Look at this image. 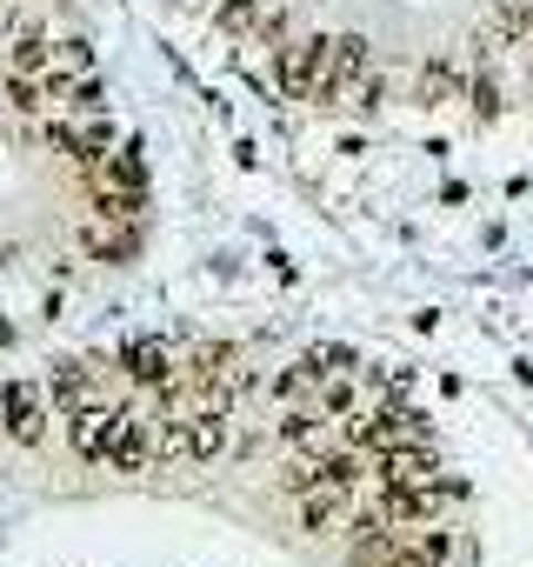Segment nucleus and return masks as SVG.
Returning a JSON list of instances; mask_svg holds the SVG:
<instances>
[{
    "label": "nucleus",
    "instance_id": "f257e3e1",
    "mask_svg": "<svg viewBox=\"0 0 533 567\" xmlns=\"http://www.w3.org/2000/svg\"><path fill=\"white\" fill-rule=\"evenodd\" d=\"M347 434H354V447H374V454H387V447H427L433 441L427 421L414 408H400V401H380L367 414H347Z\"/></svg>",
    "mask_w": 533,
    "mask_h": 567
},
{
    "label": "nucleus",
    "instance_id": "f03ea898",
    "mask_svg": "<svg viewBox=\"0 0 533 567\" xmlns=\"http://www.w3.org/2000/svg\"><path fill=\"white\" fill-rule=\"evenodd\" d=\"M220 441H227V414H220V408H200V414H187V421L167 414L160 434H154V454H167V461H213Z\"/></svg>",
    "mask_w": 533,
    "mask_h": 567
},
{
    "label": "nucleus",
    "instance_id": "7ed1b4c3",
    "mask_svg": "<svg viewBox=\"0 0 533 567\" xmlns=\"http://www.w3.org/2000/svg\"><path fill=\"white\" fill-rule=\"evenodd\" d=\"M367 74H374V48H367L360 34H341V41H327V61H321L314 101H321V107H334V101H347Z\"/></svg>",
    "mask_w": 533,
    "mask_h": 567
},
{
    "label": "nucleus",
    "instance_id": "20e7f679",
    "mask_svg": "<svg viewBox=\"0 0 533 567\" xmlns=\"http://www.w3.org/2000/svg\"><path fill=\"white\" fill-rule=\"evenodd\" d=\"M0 414H8V434H14L21 447H41V441H48V388L8 381V394H0Z\"/></svg>",
    "mask_w": 533,
    "mask_h": 567
},
{
    "label": "nucleus",
    "instance_id": "39448f33",
    "mask_svg": "<svg viewBox=\"0 0 533 567\" xmlns=\"http://www.w3.org/2000/svg\"><path fill=\"white\" fill-rule=\"evenodd\" d=\"M101 461L121 467V474H140V467L154 461V434H147V421L114 414V427H107V441H101Z\"/></svg>",
    "mask_w": 533,
    "mask_h": 567
},
{
    "label": "nucleus",
    "instance_id": "423d86ee",
    "mask_svg": "<svg viewBox=\"0 0 533 567\" xmlns=\"http://www.w3.org/2000/svg\"><path fill=\"white\" fill-rule=\"evenodd\" d=\"M321 61H327V41H294V48L274 61V81H281V94H288V101H314Z\"/></svg>",
    "mask_w": 533,
    "mask_h": 567
},
{
    "label": "nucleus",
    "instance_id": "0eeeda50",
    "mask_svg": "<svg viewBox=\"0 0 533 567\" xmlns=\"http://www.w3.org/2000/svg\"><path fill=\"white\" fill-rule=\"evenodd\" d=\"M121 368H127V381H134V388H174V341L140 334V341H127Z\"/></svg>",
    "mask_w": 533,
    "mask_h": 567
},
{
    "label": "nucleus",
    "instance_id": "6e6552de",
    "mask_svg": "<svg viewBox=\"0 0 533 567\" xmlns=\"http://www.w3.org/2000/svg\"><path fill=\"white\" fill-rule=\"evenodd\" d=\"M94 194H127V200H147V167H140V154L134 147H114L94 174H81Z\"/></svg>",
    "mask_w": 533,
    "mask_h": 567
},
{
    "label": "nucleus",
    "instance_id": "1a4fd4ad",
    "mask_svg": "<svg viewBox=\"0 0 533 567\" xmlns=\"http://www.w3.org/2000/svg\"><path fill=\"white\" fill-rule=\"evenodd\" d=\"M433 481H440V467H433L427 447H387L380 454V494H394V487H433Z\"/></svg>",
    "mask_w": 533,
    "mask_h": 567
},
{
    "label": "nucleus",
    "instance_id": "9d476101",
    "mask_svg": "<svg viewBox=\"0 0 533 567\" xmlns=\"http://www.w3.org/2000/svg\"><path fill=\"white\" fill-rule=\"evenodd\" d=\"M281 447H294V454H334V421L321 408H294L281 421Z\"/></svg>",
    "mask_w": 533,
    "mask_h": 567
},
{
    "label": "nucleus",
    "instance_id": "9b49d317",
    "mask_svg": "<svg viewBox=\"0 0 533 567\" xmlns=\"http://www.w3.org/2000/svg\"><path fill=\"white\" fill-rule=\"evenodd\" d=\"M94 401V374L81 368V361H61L54 374H48V408H61V414H81Z\"/></svg>",
    "mask_w": 533,
    "mask_h": 567
},
{
    "label": "nucleus",
    "instance_id": "f8f14e48",
    "mask_svg": "<svg viewBox=\"0 0 533 567\" xmlns=\"http://www.w3.org/2000/svg\"><path fill=\"white\" fill-rule=\"evenodd\" d=\"M48 68H54V34H41V28L14 34V48H8V74H48Z\"/></svg>",
    "mask_w": 533,
    "mask_h": 567
},
{
    "label": "nucleus",
    "instance_id": "ddd939ff",
    "mask_svg": "<svg viewBox=\"0 0 533 567\" xmlns=\"http://www.w3.org/2000/svg\"><path fill=\"white\" fill-rule=\"evenodd\" d=\"M526 34H533V0H500L493 21H487V41H493V48H513V41H526Z\"/></svg>",
    "mask_w": 533,
    "mask_h": 567
},
{
    "label": "nucleus",
    "instance_id": "4468645a",
    "mask_svg": "<svg viewBox=\"0 0 533 567\" xmlns=\"http://www.w3.org/2000/svg\"><path fill=\"white\" fill-rule=\"evenodd\" d=\"M67 421H74V427H67V434H74V454L101 461V441H107V427H114V408H94V401H87V408L67 414Z\"/></svg>",
    "mask_w": 533,
    "mask_h": 567
},
{
    "label": "nucleus",
    "instance_id": "2eb2a0df",
    "mask_svg": "<svg viewBox=\"0 0 533 567\" xmlns=\"http://www.w3.org/2000/svg\"><path fill=\"white\" fill-rule=\"evenodd\" d=\"M460 101V61H427L420 68V107H447Z\"/></svg>",
    "mask_w": 533,
    "mask_h": 567
},
{
    "label": "nucleus",
    "instance_id": "dca6fc26",
    "mask_svg": "<svg viewBox=\"0 0 533 567\" xmlns=\"http://www.w3.org/2000/svg\"><path fill=\"white\" fill-rule=\"evenodd\" d=\"M347 501H354V494H341V487H307V494H301V520H307L314 534H327V527L347 514Z\"/></svg>",
    "mask_w": 533,
    "mask_h": 567
},
{
    "label": "nucleus",
    "instance_id": "f3484780",
    "mask_svg": "<svg viewBox=\"0 0 533 567\" xmlns=\"http://www.w3.org/2000/svg\"><path fill=\"white\" fill-rule=\"evenodd\" d=\"M61 114H107L101 81H94V74H74V94H67V107H61Z\"/></svg>",
    "mask_w": 533,
    "mask_h": 567
},
{
    "label": "nucleus",
    "instance_id": "a211bd4d",
    "mask_svg": "<svg viewBox=\"0 0 533 567\" xmlns=\"http://www.w3.org/2000/svg\"><path fill=\"white\" fill-rule=\"evenodd\" d=\"M54 68H67V74H94V48H87V41H54Z\"/></svg>",
    "mask_w": 533,
    "mask_h": 567
},
{
    "label": "nucleus",
    "instance_id": "6ab92c4d",
    "mask_svg": "<svg viewBox=\"0 0 533 567\" xmlns=\"http://www.w3.org/2000/svg\"><path fill=\"white\" fill-rule=\"evenodd\" d=\"M380 567H440V560H433V554H427V540H394V547H387V560H380Z\"/></svg>",
    "mask_w": 533,
    "mask_h": 567
},
{
    "label": "nucleus",
    "instance_id": "aec40b11",
    "mask_svg": "<svg viewBox=\"0 0 533 567\" xmlns=\"http://www.w3.org/2000/svg\"><path fill=\"white\" fill-rule=\"evenodd\" d=\"M473 114H480V121L500 114V81H493V74H473Z\"/></svg>",
    "mask_w": 533,
    "mask_h": 567
},
{
    "label": "nucleus",
    "instance_id": "412c9836",
    "mask_svg": "<svg viewBox=\"0 0 533 567\" xmlns=\"http://www.w3.org/2000/svg\"><path fill=\"white\" fill-rule=\"evenodd\" d=\"M354 94H360V101H354V107H367V114H374V107H387V94H394V87H387V81H380V74H367V81H360V87H354Z\"/></svg>",
    "mask_w": 533,
    "mask_h": 567
},
{
    "label": "nucleus",
    "instance_id": "4be33fe9",
    "mask_svg": "<svg viewBox=\"0 0 533 567\" xmlns=\"http://www.w3.org/2000/svg\"><path fill=\"white\" fill-rule=\"evenodd\" d=\"M253 14H260V0H220V21L227 28H253Z\"/></svg>",
    "mask_w": 533,
    "mask_h": 567
},
{
    "label": "nucleus",
    "instance_id": "5701e85b",
    "mask_svg": "<svg viewBox=\"0 0 533 567\" xmlns=\"http://www.w3.org/2000/svg\"><path fill=\"white\" fill-rule=\"evenodd\" d=\"M0 341H8V321H0Z\"/></svg>",
    "mask_w": 533,
    "mask_h": 567
}]
</instances>
